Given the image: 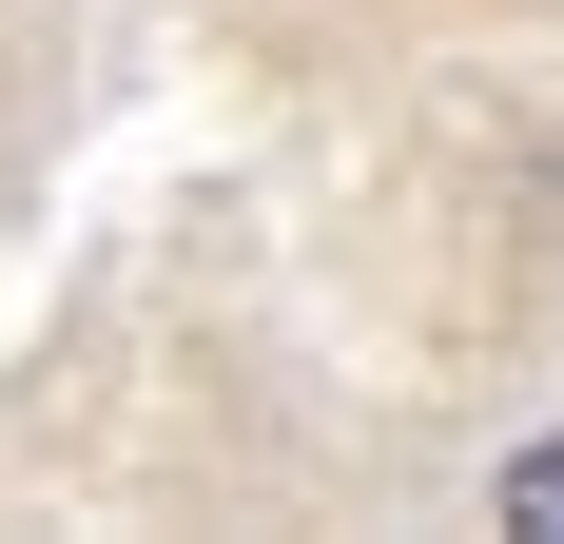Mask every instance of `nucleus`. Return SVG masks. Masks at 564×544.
Segmentation results:
<instances>
[{
  "mask_svg": "<svg viewBox=\"0 0 564 544\" xmlns=\"http://www.w3.org/2000/svg\"><path fill=\"white\" fill-rule=\"evenodd\" d=\"M487 525H525V544H564V428H525L507 467H487Z\"/></svg>",
  "mask_w": 564,
  "mask_h": 544,
  "instance_id": "nucleus-1",
  "label": "nucleus"
}]
</instances>
